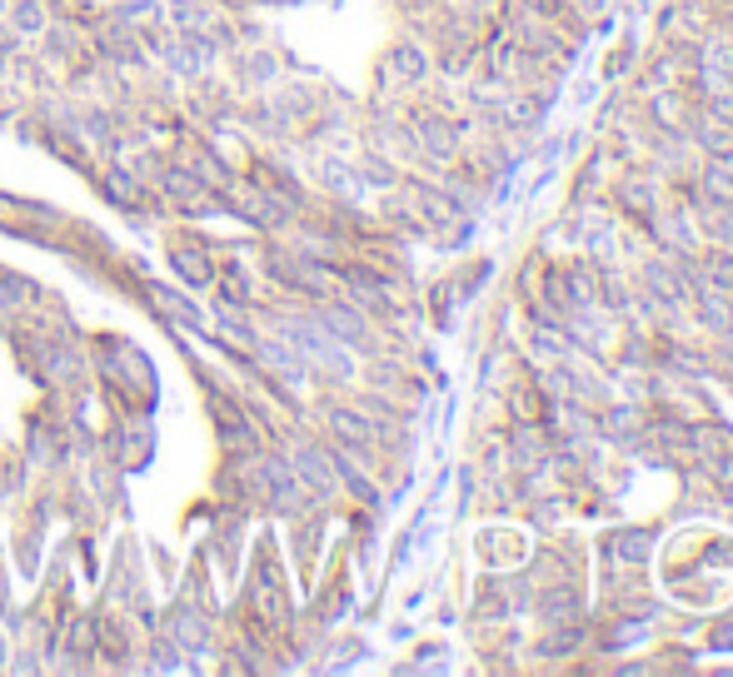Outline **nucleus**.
<instances>
[{"label":"nucleus","instance_id":"nucleus-1","mask_svg":"<svg viewBox=\"0 0 733 677\" xmlns=\"http://www.w3.org/2000/svg\"><path fill=\"white\" fill-rule=\"evenodd\" d=\"M545 106H549V95H504L499 100V120L504 125H514V130H529V125H539V115H545Z\"/></svg>","mask_w":733,"mask_h":677},{"label":"nucleus","instance_id":"nucleus-2","mask_svg":"<svg viewBox=\"0 0 733 677\" xmlns=\"http://www.w3.org/2000/svg\"><path fill=\"white\" fill-rule=\"evenodd\" d=\"M698 189L709 205H733V160H713L698 170Z\"/></svg>","mask_w":733,"mask_h":677},{"label":"nucleus","instance_id":"nucleus-3","mask_svg":"<svg viewBox=\"0 0 733 677\" xmlns=\"http://www.w3.org/2000/svg\"><path fill=\"white\" fill-rule=\"evenodd\" d=\"M300 479L309 483L315 493H334V483H340V473H334V464L320 454V448H300Z\"/></svg>","mask_w":733,"mask_h":677},{"label":"nucleus","instance_id":"nucleus-4","mask_svg":"<svg viewBox=\"0 0 733 677\" xmlns=\"http://www.w3.org/2000/svg\"><path fill=\"white\" fill-rule=\"evenodd\" d=\"M260 479H265V489H270L280 503H290V508H295L300 493H305V489H300V479L280 464V458H265V464H260Z\"/></svg>","mask_w":733,"mask_h":677},{"label":"nucleus","instance_id":"nucleus-5","mask_svg":"<svg viewBox=\"0 0 733 677\" xmlns=\"http://www.w3.org/2000/svg\"><path fill=\"white\" fill-rule=\"evenodd\" d=\"M330 429L340 433L350 448H369V444H375V423L359 419L355 409H334V414H330Z\"/></svg>","mask_w":733,"mask_h":677},{"label":"nucleus","instance_id":"nucleus-6","mask_svg":"<svg viewBox=\"0 0 733 677\" xmlns=\"http://www.w3.org/2000/svg\"><path fill=\"white\" fill-rule=\"evenodd\" d=\"M694 140L704 145L713 160H733V125H723V120L704 115V120H698V130H694Z\"/></svg>","mask_w":733,"mask_h":677},{"label":"nucleus","instance_id":"nucleus-7","mask_svg":"<svg viewBox=\"0 0 733 677\" xmlns=\"http://www.w3.org/2000/svg\"><path fill=\"white\" fill-rule=\"evenodd\" d=\"M215 423H220V433H225L230 448H255V429H249V419L240 409L220 404V409H215Z\"/></svg>","mask_w":733,"mask_h":677},{"label":"nucleus","instance_id":"nucleus-8","mask_svg":"<svg viewBox=\"0 0 733 677\" xmlns=\"http://www.w3.org/2000/svg\"><path fill=\"white\" fill-rule=\"evenodd\" d=\"M574 607H579V593H574V588H549V593L539 598V613H545V623H554V628L574 623Z\"/></svg>","mask_w":733,"mask_h":677},{"label":"nucleus","instance_id":"nucleus-9","mask_svg":"<svg viewBox=\"0 0 733 677\" xmlns=\"http://www.w3.org/2000/svg\"><path fill=\"white\" fill-rule=\"evenodd\" d=\"M260 359L270 364L280 379H290V384H300V379H305V364H300V354L284 349V344H270V338H265V344H260Z\"/></svg>","mask_w":733,"mask_h":677},{"label":"nucleus","instance_id":"nucleus-10","mask_svg":"<svg viewBox=\"0 0 733 677\" xmlns=\"http://www.w3.org/2000/svg\"><path fill=\"white\" fill-rule=\"evenodd\" d=\"M320 324L334 329V338H350V344H359V338H365V319H359L355 309H340V304H330V309H325Z\"/></svg>","mask_w":733,"mask_h":677},{"label":"nucleus","instance_id":"nucleus-11","mask_svg":"<svg viewBox=\"0 0 733 677\" xmlns=\"http://www.w3.org/2000/svg\"><path fill=\"white\" fill-rule=\"evenodd\" d=\"M390 71L400 75L404 85H414V81H425V71H429V60H425V50L419 46H400L390 56Z\"/></svg>","mask_w":733,"mask_h":677},{"label":"nucleus","instance_id":"nucleus-12","mask_svg":"<svg viewBox=\"0 0 733 677\" xmlns=\"http://www.w3.org/2000/svg\"><path fill=\"white\" fill-rule=\"evenodd\" d=\"M175 638L185 642L190 653H205V642H210V628H205V623L195 618L190 607H180V613H175Z\"/></svg>","mask_w":733,"mask_h":677},{"label":"nucleus","instance_id":"nucleus-13","mask_svg":"<svg viewBox=\"0 0 733 677\" xmlns=\"http://www.w3.org/2000/svg\"><path fill=\"white\" fill-rule=\"evenodd\" d=\"M614 553H619L624 563H644V558L653 553V538H649V533H639V528H628V533H619V538H614Z\"/></svg>","mask_w":733,"mask_h":677},{"label":"nucleus","instance_id":"nucleus-14","mask_svg":"<svg viewBox=\"0 0 733 677\" xmlns=\"http://www.w3.org/2000/svg\"><path fill=\"white\" fill-rule=\"evenodd\" d=\"M704 284H709V290L733 294V249H729V255H709V264H704Z\"/></svg>","mask_w":733,"mask_h":677},{"label":"nucleus","instance_id":"nucleus-15","mask_svg":"<svg viewBox=\"0 0 733 677\" xmlns=\"http://www.w3.org/2000/svg\"><path fill=\"white\" fill-rule=\"evenodd\" d=\"M619 199H624V210H634V214H653V205H659V195H653L644 180H628V185L619 189Z\"/></svg>","mask_w":733,"mask_h":677},{"label":"nucleus","instance_id":"nucleus-16","mask_svg":"<svg viewBox=\"0 0 733 677\" xmlns=\"http://www.w3.org/2000/svg\"><path fill=\"white\" fill-rule=\"evenodd\" d=\"M175 269L185 274L190 284H210V280H215L210 259H195V249H175Z\"/></svg>","mask_w":733,"mask_h":677},{"label":"nucleus","instance_id":"nucleus-17","mask_svg":"<svg viewBox=\"0 0 733 677\" xmlns=\"http://www.w3.org/2000/svg\"><path fill=\"white\" fill-rule=\"evenodd\" d=\"M425 145L435 160H450L454 155V140H450V125H425Z\"/></svg>","mask_w":733,"mask_h":677},{"label":"nucleus","instance_id":"nucleus-18","mask_svg":"<svg viewBox=\"0 0 733 677\" xmlns=\"http://www.w3.org/2000/svg\"><path fill=\"white\" fill-rule=\"evenodd\" d=\"M160 304H166L175 319H185V324H200V309H195V304H185L175 290H160Z\"/></svg>","mask_w":733,"mask_h":677},{"label":"nucleus","instance_id":"nucleus-19","mask_svg":"<svg viewBox=\"0 0 733 677\" xmlns=\"http://www.w3.org/2000/svg\"><path fill=\"white\" fill-rule=\"evenodd\" d=\"M603 429H609V433H634V429H639V409H609Z\"/></svg>","mask_w":733,"mask_h":677},{"label":"nucleus","instance_id":"nucleus-20","mask_svg":"<svg viewBox=\"0 0 733 677\" xmlns=\"http://www.w3.org/2000/svg\"><path fill=\"white\" fill-rule=\"evenodd\" d=\"M15 25H21V30H40V25H46V11H40L36 0H21V11H15Z\"/></svg>","mask_w":733,"mask_h":677},{"label":"nucleus","instance_id":"nucleus-21","mask_svg":"<svg viewBox=\"0 0 733 677\" xmlns=\"http://www.w3.org/2000/svg\"><path fill=\"white\" fill-rule=\"evenodd\" d=\"M729 46H733V21H729Z\"/></svg>","mask_w":733,"mask_h":677}]
</instances>
